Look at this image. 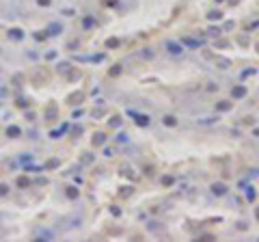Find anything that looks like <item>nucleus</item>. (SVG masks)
I'll return each mask as SVG.
<instances>
[{
  "label": "nucleus",
  "instance_id": "2",
  "mask_svg": "<svg viewBox=\"0 0 259 242\" xmlns=\"http://www.w3.org/2000/svg\"><path fill=\"white\" fill-rule=\"evenodd\" d=\"M246 95V87H233V97H244Z\"/></svg>",
  "mask_w": 259,
  "mask_h": 242
},
{
  "label": "nucleus",
  "instance_id": "3",
  "mask_svg": "<svg viewBox=\"0 0 259 242\" xmlns=\"http://www.w3.org/2000/svg\"><path fill=\"white\" fill-rule=\"evenodd\" d=\"M136 123H138V125H147V123H149V117L138 115V117H136Z\"/></svg>",
  "mask_w": 259,
  "mask_h": 242
},
{
  "label": "nucleus",
  "instance_id": "5",
  "mask_svg": "<svg viewBox=\"0 0 259 242\" xmlns=\"http://www.w3.org/2000/svg\"><path fill=\"white\" fill-rule=\"evenodd\" d=\"M164 123H166V125H175V123H177V121H175V117L166 115V117H164Z\"/></svg>",
  "mask_w": 259,
  "mask_h": 242
},
{
  "label": "nucleus",
  "instance_id": "8",
  "mask_svg": "<svg viewBox=\"0 0 259 242\" xmlns=\"http://www.w3.org/2000/svg\"><path fill=\"white\" fill-rule=\"evenodd\" d=\"M209 17H212V20H218V17H220V13H218V11H216V13L212 11V13H209Z\"/></svg>",
  "mask_w": 259,
  "mask_h": 242
},
{
  "label": "nucleus",
  "instance_id": "10",
  "mask_svg": "<svg viewBox=\"0 0 259 242\" xmlns=\"http://www.w3.org/2000/svg\"><path fill=\"white\" fill-rule=\"evenodd\" d=\"M255 134H257V136H259V128H257V130H255Z\"/></svg>",
  "mask_w": 259,
  "mask_h": 242
},
{
  "label": "nucleus",
  "instance_id": "4",
  "mask_svg": "<svg viewBox=\"0 0 259 242\" xmlns=\"http://www.w3.org/2000/svg\"><path fill=\"white\" fill-rule=\"evenodd\" d=\"M166 48H169L171 52H175V54H177V52H181V48H179V45H177V43H171V41L166 43Z\"/></svg>",
  "mask_w": 259,
  "mask_h": 242
},
{
  "label": "nucleus",
  "instance_id": "1",
  "mask_svg": "<svg viewBox=\"0 0 259 242\" xmlns=\"http://www.w3.org/2000/svg\"><path fill=\"white\" fill-rule=\"evenodd\" d=\"M212 190H214L216 194H225L227 192V186L225 184H214V186H212Z\"/></svg>",
  "mask_w": 259,
  "mask_h": 242
},
{
  "label": "nucleus",
  "instance_id": "6",
  "mask_svg": "<svg viewBox=\"0 0 259 242\" xmlns=\"http://www.w3.org/2000/svg\"><path fill=\"white\" fill-rule=\"evenodd\" d=\"M216 108H218V110H229V108H231V104H229V102H220V104H218Z\"/></svg>",
  "mask_w": 259,
  "mask_h": 242
},
{
  "label": "nucleus",
  "instance_id": "9",
  "mask_svg": "<svg viewBox=\"0 0 259 242\" xmlns=\"http://www.w3.org/2000/svg\"><path fill=\"white\" fill-rule=\"evenodd\" d=\"M255 216H257V220H259V208H257V210H255Z\"/></svg>",
  "mask_w": 259,
  "mask_h": 242
},
{
  "label": "nucleus",
  "instance_id": "7",
  "mask_svg": "<svg viewBox=\"0 0 259 242\" xmlns=\"http://www.w3.org/2000/svg\"><path fill=\"white\" fill-rule=\"evenodd\" d=\"M162 184H166V186H171V184H173V177H171V175H166V177H162Z\"/></svg>",
  "mask_w": 259,
  "mask_h": 242
}]
</instances>
